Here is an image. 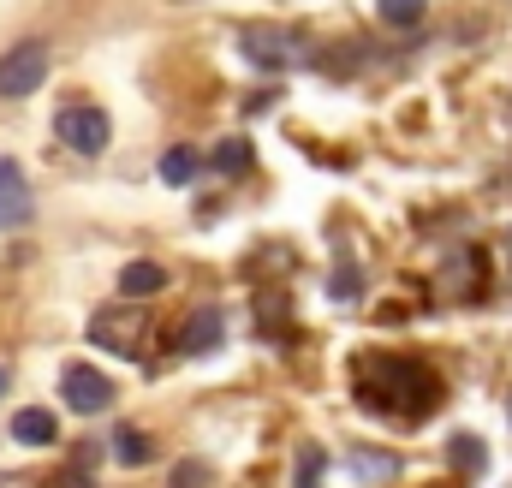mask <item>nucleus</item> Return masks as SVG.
<instances>
[{
  "instance_id": "423d86ee",
  "label": "nucleus",
  "mask_w": 512,
  "mask_h": 488,
  "mask_svg": "<svg viewBox=\"0 0 512 488\" xmlns=\"http://www.w3.org/2000/svg\"><path fill=\"white\" fill-rule=\"evenodd\" d=\"M239 54L251 60L256 72H286L292 66V36L280 24H245L239 30Z\"/></svg>"
},
{
  "instance_id": "5701e85b",
  "label": "nucleus",
  "mask_w": 512,
  "mask_h": 488,
  "mask_svg": "<svg viewBox=\"0 0 512 488\" xmlns=\"http://www.w3.org/2000/svg\"><path fill=\"white\" fill-rule=\"evenodd\" d=\"M507 256H512V233H507Z\"/></svg>"
},
{
  "instance_id": "0eeeda50",
  "label": "nucleus",
  "mask_w": 512,
  "mask_h": 488,
  "mask_svg": "<svg viewBox=\"0 0 512 488\" xmlns=\"http://www.w3.org/2000/svg\"><path fill=\"white\" fill-rule=\"evenodd\" d=\"M30 215H36V197H30V179H24V167H18L12 155H0V233L24 227Z\"/></svg>"
},
{
  "instance_id": "a211bd4d",
  "label": "nucleus",
  "mask_w": 512,
  "mask_h": 488,
  "mask_svg": "<svg viewBox=\"0 0 512 488\" xmlns=\"http://www.w3.org/2000/svg\"><path fill=\"white\" fill-rule=\"evenodd\" d=\"M42 488H96V477H90L84 465H66V471H54Z\"/></svg>"
},
{
  "instance_id": "f03ea898",
  "label": "nucleus",
  "mask_w": 512,
  "mask_h": 488,
  "mask_svg": "<svg viewBox=\"0 0 512 488\" xmlns=\"http://www.w3.org/2000/svg\"><path fill=\"white\" fill-rule=\"evenodd\" d=\"M90 340L102 346V352H114V358H137L143 352V340H149V316H143V304H108V310H96L90 316Z\"/></svg>"
},
{
  "instance_id": "6e6552de",
  "label": "nucleus",
  "mask_w": 512,
  "mask_h": 488,
  "mask_svg": "<svg viewBox=\"0 0 512 488\" xmlns=\"http://www.w3.org/2000/svg\"><path fill=\"white\" fill-rule=\"evenodd\" d=\"M12 441L18 447H54L60 441V417L48 405H24V411H12Z\"/></svg>"
},
{
  "instance_id": "2eb2a0df",
  "label": "nucleus",
  "mask_w": 512,
  "mask_h": 488,
  "mask_svg": "<svg viewBox=\"0 0 512 488\" xmlns=\"http://www.w3.org/2000/svg\"><path fill=\"white\" fill-rule=\"evenodd\" d=\"M447 453H453V465H459V471H483V465H489V453H483V441H477V435H453V441H447Z\"/></svg>"
},
{
  "instance_id": "1a4fd4ad",
  "label": "nucleus",
  "mask_w": 512,
  "mask_h": 488,
  "mask_svg": "<svg viewBox=\"0 0 512 488\" xmlns=\"http://www.w3.org/2000/svg\"><path fill=\"white\" fill-rule=\"evenodd\" d=\"M221 334H227V316H221L215 304H203V310L179 328V352H215V346H221Z\"/></svg>"
},
{
  "instance_id": "f257e3e1",
  "label": "nucleus",
  "mask_w": 512,
  "mask_h": 488,
  "mask_svg": "<svg viewBox=\"0 0 512 488\" xmlns=\"http://www.w3.org/2000/svg\"><path fill=\"white\" fill-rule=\"evenodd\" d=\"M358 399L376 411V417H399V423H417V417H429L435 405H441V381H435V369L417 364V358H364L358 364Z\"/></svg>"
},
{
  "instance_id": "f8f14e48",
  "label": "nucleus",
  "mask_w": 512,
  "mask_h": 488,
  "mask_svg": "<svg viewBox=\"0 0 512 488\" xmlns=\"http://www.w3.org/2000/svg\"><path fill=\"white\" fill-rule=\"evenodd\" d=\"M114 459L137 471V465H149V459H155V441H149L143 429H114Z\"/></svg>"
},
{
  "instance_id": "4468645a",
  "label": "nucleus",
  "mask_w": 512,
  "mask_h": 488,
  "mask_svg": "<svg viewBox=\"0 0 512 488\" xmlns=\"http://www.w3.org/2000/svg\"><path fill=\"white\" fill-rule=\"evenodd\" d=\"M376 12H382V24H393V30L423 24V0H376Z\"/></svg>"
},
{
  "instance_id": "412c9836",
  "label": "nucleus",
  "mask_w": 512,
  "mask_h": 488,
  "mask_svg": "<svg viewBox=\"0 0 512 488\" xmlns=\"http://www.w3.org/2000/svg\"><path fill=\"white\" fill-rule=\"evenodd\" d=\"M0 488H18V477H0Z\"/></svg>"
},
{
  "instance_id": "9b49d317",
  "label": "nucleus",
  "mask_w": 512,
  "mask_h": 488,
  "mask_svg": "<svg viewBox=\"0 0 512 488\" xmlns=\"http://www.w3.org/2000/svg\"><path fill=\"white\" fill-rule=\"evenodd\" d=\"M215 173H227V179H239V173H251V137H227V143H215Z\"/></svg>"
},
{
  "instance_id": "aec40b11",
  "label": "nucleus",
  "mask_w": 512,
  "mask_h": 488,
  "mask_svg": "<svg viewBox=\"0 0 512 488\" xmlns=\"http://www.w3.org/2000/svg\"><path fill=\"white\" fill-rule=\"evenodd\" d=\"M334 298H358V268H340L334 274Z\"/></svg>"
},
{
  "instance_id": "20e7f679",
  "label": "nucleus",
  "mask_w": 512,
  "mask_h": 488,
  "mask_svg": "<svg viewBox=\"0 0 512 488\" xmlns=\"http://www.w3.org/2000/svg\"><path fill=\"white\" fill-rule=\"evenodd\" d=\"M48 78V48L42 42H18L12 54H0V102H18L30 90H42Z\"/></svg>"
},
{
  "instance_id": "f3484780",
  "label": "nucleus",
  "mask_w": 512,
  "mask_h": 488,
  "mask_svg": "<svg viewBox=\"0 0 512 488\" xmlns=\"http://www.w3.org/2000/svg\"><path fill=\"white\" fill-rule=\"evenodd\" d=\"M298 488H322V447H298Z\"/></svg>"
},
{
  "instance_id": "6ab92c4d",
  "label": "nucleus",
  "mask_w": 512,
  "mask_h": 488,
  "mask_svg": "<svg viewBox=\"0 0 512 488\" xmlns=\"http://www.w3.org/2000/svg\"><path fill=\"white\" fill-rule=\"evenodd\" d=\"M173 488H209V471L203 465H179L173 471Z\"/></svg>"
},
{
  "instance_id": "4be33fe9",
  "label": "nucleus",
  "mask_w": 512,
  "mask_h": 488,
  "mask_svg": "<svg viewBox=\"0 0 512 488\" xmlns=\"http://www.w3.org/2000/svg\"><path fill=\"white\" fill-rule=\"evenodd\" d=\"M0 393H6V369H0Z\"/></svg>"
},
{
  "instance_id": "9d476101",
  "label": "nucleus",
  "mask_w": 512,
  "mask_h": 488,
  "mask_svg": "<svg viewBox=\"0 0 512 488\" xmlns=\"http://www.w3.org/2000/svg\"><path fill=\"white\" fill-rule=\"evenodd\" d=\"M161 286H167V268H161V262H126V268H120V292H126L131 304L155 298Z\"/></svg>"
},
{
  "instance_id": "dca6fc26",
  "label": "nucleus",
  "mask_w": 512,
  "mask_h": 488,
  "mask_svg": "<svg viewBox=\"0 0 512 488\" xmlns=\"http://www.w3.org/2000/svg\"><path fill=\"white\" fill-rule=\"evenodd\" d=\"M352 471H358V477H393V471H399V459H393V453H370V447H364V453H352Z\"/></svg>"
},
{
  "instance_id": "39448f33",
  "label": "nucleus",
  "mask_w": 512,
  "mask_h": 488,
  "mask_svg": "<svg viewBox=\"0 0 512 488\" xmlns=\"http://www.w3.org/2000/svg\"><path fill=\"white\" fill-rule=\"evenodd\" d=\"M60 399L72 405V411H84V417H102V411H114V399H120V387L102 375V369L90 364H72L60 375Z\"/></svg>"
},
{
  "instance_id": "ddd939ff",
  "label": "nucleus",
  "mask_w": 512,
  "mask_h": 488,
  "mask_svg": "<svg viewBox=\"0 0 512 488\" xmlns=\"http://www.w3.org/2000/svg\"><path fill=\"white\" fill-rule=\"evenodd\" d=\"M197 167H203V155H197V149H185V143L161 155V179H167V185H191V179H197Z\"/></svg>"
},
{
  "instance_id": "7ed1b4c3",
  "label": "nucleus",
  "mask_w": 512,
  "mask_h": 488,
  "mask_svg": "<svg viewBox=\"0 0 512 488\" xmlns=\"http://www.w3.org/2000/svg\"><path fill=\"white\" fill-rule=\"evenodd\" d=\"M54 131H60L66 149H78V155H102L108 137H114V120H108L102 108H90V102H72V108H60Z\"/></svg>"
}]
</instances>
